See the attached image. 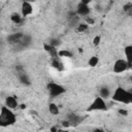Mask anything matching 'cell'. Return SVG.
Segmentation results:
<instances>
[{"label":"cell","instance_id":"277c9868","mask_svg":"<svg viewBox=\"0 0 132 132\" xmlns=\"http://www.w3.org/2000/svg\"><path fill=\"white\" fill-rule=\"evenodd\" d=\"M106 103L104 101V98L101 96H98L94 99V101L89 105L88 111H93V110H106Z\"/></svg>","mask_w":132,"mask_h":132},{"label":"cell","instance_id":"e0dca14e","mask_svg":"<svg viewBox=\"0 0 132 132\" xmlns=\"http://www.w3.org/2000/svg\"><path fill=\"white\" fill-rule=\"evenodd\" d=\"M10 20H11V22H13L14 24H19V23H21V21H22V16H21L19 13L14 12V13H12V14L10 15Z\"/></svg>","mask_w":132,"mask_h":132},{"label":"cell","instance_id":"5b68a950","mask_svg":"<svg viewBox=\"0 0 132 132\" xmlns=\"http://www.w3.org/2000/svg\"><path fill=\"white\" fill-rule=\"evenodd\" d=\"M129 67L128 62L126 61V59H118L112 67V71L116 73H122L124 71H126Z\"/></svg>","mask_w":132,"mask_h":132},{"label":"cell","instance_id":"8992f818","mask_svg":"<svg viewBox=\"0 0 132 132\" xmlns=\"http://www.w3.org/2000/svg\"><path fill=\"white\" fill-rule=\"evenodd\" d=\"M21 10H22V14H23L24 16L30 15V14L33 12V6H32L31 2L23 1V3H22V7H21Z\"/></svg>","mask_w":132,"mask_h":132},{"label":"cell","instance_id":"7c38bea8","mask_svg":"<svg viewBox=\"0 0 132 132\" xmlns=\"http://www.w3.org/2000/svg\"><path fill=\"white\" fill-rule=\"evenodd\" d=\"M48 111H50L51 114L56 116V114L59 113L60 110H59V107H58L57 104H55V103H50V105H48Z\"/></svg>","mask_w":132,"mask_h":132},{"label":"cell","instance_id":"30bf717a","mask_svg":"<svg viewBox=\"0 0 132 132\" xmlns=\"http://www.w3.org/2000/svg\"><path fill=\"white\" fill-rule=\"evenodd\" d=\"M23 37H24V36H23L22 33H14V34H12V35H9L8 38H7V40H8V42H10V43H14V42H16V41H21V39H22Z\"/></svg>","mask_w":132,"mask_h":132},{"label":"cell","instance_id":"9a60e30c","mask_svg":"<svg viewBox=\"0 0 132 132\" xmlns=\"http://www.w3.org/2000/svg\"><path fill=\"white\" fill-rule=\"evenodd\" d=\"M52 65L54 68L58 69V70H62L63 69V64L58 60V58H53V61H52Z\"/></svg>","mask_w":132,"mask_h":132},{"label":"cell","instance_id":"3957f363","mask_svg":"<svg viewBox=\"0 0 132 132\" xmlns=\"http://www.w3.org/2000/svg\"><path fill=\"white\" fill-rule=\"evenodd\" d=\"M46 88H47V91H48V93L52 97L60 96V95H62L66 92V89L63 86H61L57 82H48L46 85Z\"/></svg>","mask_w":132,"mask_h":132},{"label":"cell","instance_id":"5bb4252c","mask_svg":"<svg viewBox=\"0 0 132 132\" xmlns=\"http://www.w3.org/2000/svg\"><path fill=\"white\" fill-rule=\"evenodd\" d=\"M58 55L61 58H71L72 57V53L68 50H61L58 52Z\"/></svg>","mask_w":132,"mask_h":132},{"label":"cell","instance_id":"9c48e42d","mask_svg":"<svg viewBox=\"0 0 132 132\" xmlns=\"http://www.w3.org/2000/svg\"><path fill=\"white\" fill-rule=\"evenodd\" d=\"M124 54H125V57H126V61L128 62L129 66H131L132 65V44L125 46Z\"/></svg>","mask_w":132,"mask_h":132},{"label":"cell","instance_id":"52a82bcc","mask_svg":"<svg viewBox=\"0 0 132 132\" xmlns=\"http://www.w3.org/2000/svg\"><path fill=\"white\" fill-rule=\"evenodd\" d=\"M90 7L88 4H84V3H79L77 5V8H76V13L78 15H81V16H86L90 13Z\"/></svg>","mask_w":132,"mask_h":132},{"label":"cell","instance_id":"7a4b0ae2","mask_svg":"<svg viewBox=\"0 0 132 132\" xmlns=\"http://www.w3.org/2000/svg\"><path fill=\"white\" fill-rule=\"evenodd\" d=\"M112 99L114 101L121 102V103H132V91H127L122 87H118L112 95Z\"/></svg>","mask_w":132,"mask_h":132},{"label":"cell","instance_id":"ffe728a7","mask_svg":"<svg viewBox=\"0 0 132 132\" xmlns=\"http://www.w3.org/2000/svg\"><path fill=\"white\" fill-rule=\"evenodd\" d=\"M100 40H101V37H100L99 35L95 36V37H94V39H93V44H94L95 46H97V45L100 43Z\"/></svg>","mask_w":132,"mask_h":132},{"label":"cell","instance_id":"44dd1931","mask_svg":"<svg viewBox=\"0 0 132 132\" xmlns=\"http://www.w3.org/2000/svg\"><path fill=\"white\" fill-rule=\"evenodd\" d=\"M50 44H52L53 46L56 47V46L59 44V40H58V39H52V40L50 41Z\"/></svg>","mask_w":132,"mask_h":132},{"label":"cell","instance_id":"7402d4cb","mask_svg":"<svg viewBox=\"0 0 132 132\" xmlns=\"http://www.w3.org/2000/svg\"><path fill=\"white\" fill-rule=\"evenodd\" d=\"M119 113H121V114H123V116H127V114H128V111L125 110V109H119Z\"/></svg>","mask_w":132,"mask_h":132},{"label":"cell","instance_id":"ba28073f","mask_svg":"<svg viewBox=\"0 0 132 132\" xmlns=\"http://www.w3.org/2000/svg\"><path fill=\"white\" fill-rule=\"evenodd\" d=\"M5 105L11 109H14L19 106V103H18V100L15 97L13 96H7L6 99H5Z\"/></svg>","mask_w":132,"mask_h":132},{"label":"cell","instance_id":"8fae6325","mask_svg":"<svg viewBox=\"0 0 132 132\" xmlns=\"http://www.w3.org/2000/svg\"><path fill=\"white\" fill-rule=\"evenodd\" d=\"M99 96H101V97H102V98H104V99L108 98V97L110 96L109 88H108V87H105V86L101 87V88L99 89Z\"/></svg>","mask_w":132,"mask_h":132},{"label":"cell","instance_id":"d4e9b609","mask_svg":"<svg viewBox=\"0 0 132 132\" xmlns=\"http://www.w3.org/2000/svg\"><path fill=\"white\" fill-rule=\"evenodd\" d=\"M23 1H28V2H32V1H35V0H23Z\"/></svg>","mask_w":132,"mask_h":132},{"label":"cell","instance_id":"cb8c5ba5","mask_svg":"<svg viewBox=\"0 0 132 132\" xmlns=\"http://www.w3.org/2000/svg\"><path fill=\"white\" fill-rule=\"evenodd\" d=\"M91 1H92V0H81V3H84V4H89Z\"/></svg>","mask_w":132,"mask_h":132},{"label":"cell","instance_id":"d6986e66","mask_svg":"<svg viewBox=\"0 0 132 132\" xmlns=\"http://www.w3.org/2000/svg\"><path fill=\"white\" fill-rule=\"evenodd\" d=\"M69 123L70 125H77L79 123V118L76 116H71L69 119Z\"/></svg>","mask_w":132,"mask_h":132},{"label":"cell","instance_id":"6da1fadb","mask_svg":"<svg viewBox=\"0 0 132 132\" xmlns=\"http://www.w3.org/2000/svg\"><path fill=\"white\" fill-rule=\"evenodd\" d=\"M15 122H16V118L13 111L11 110V108L7 107L6 105H3L0 111V124L2 126H9V125H13Z\"/></svg>","mask_w":132,"mask_h":132},{"label":"cell","instance_id":"2e32d148","mask_svg":"<svg viewBox=\"0 0 132 132\" xmlns=\"http://www.w3.org/2000/svg\"><path fill=\"white\" fill-rule=\"evenodd\" d=\"M98 63H99V59H98L97 56L91 57V58L89 59V62H88L89 66H91V67H96V66L98 65Z\"/></svg>","mask_w":132,"mask_h":132},{"label":"cell","instance_id":"ac0fdd59","mask_svg":"<svg viewBox=\"0 0 132 132\" xmlns=\"http://www.w3.org/2000/svg\"><path fill=\"white\" fill-rule=\"evenodd\" d=\"M88 28H89V24H87V23H81V24H78L76 31H77V32H79V33H81V32L87 31V30H88Z\"/></svg>","mask_w":132,"mask_h":132},{"label":"cell","instance_id":"4fadbf2b","mask_svg":"<svg viewBox=\"0 0 132 132\" xmlns=\"http://www.w3.org/2000/svg\"><path fill=\"white\" fill-rule=\"evenodd\" d=\"M19 79H20V81H21L22 84H24V85H30V82H31L29 76H28L26 73H20Z\"/></svg>","mask_w":132,"mask_h":132},{"label":"cell","instance_id":"603a6c76","mask_svg":"<svg viewBox=\"0 0 132 132\" xmlns=\"http://www.w3.org/2000/svg\"><path fill=\"white\" fill-rule=\"evenodd\" d=\"M87 24H92V25H93V24H94V20L91 19V18H88V19H87Z\"/></svg>","mask_w":132,"mask_h":132}]
</instances>
